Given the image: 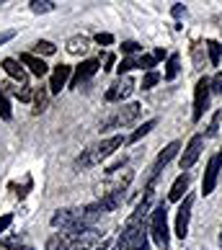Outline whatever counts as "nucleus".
I'll list each match as a JSON object with an SVG mask.
<instances>
[{
    "label": "nucleus",
    "instance_id": "nucleus-45",
    "mask_svg": "<svg viewBox=\"0 0 222 250\" xmlns=\"http://www.w3.org/2000/svg\"><path fill=\"white\" fill-rule=\"evenodd\" d=\"M26 250H34V248H26Z\"/></svg>",
    "mask_w": 222,
    "mask_h": 250
},
{
    "label": "nucleus",
    "instance_id": "nucleus-6",
    "mask_svg": "<svg viewBox=\"0 0 222 250\" xmlns=\"http://www.w3.org/2000/svg\"><path fill=\"white\" fill-rule=\"evenodd\" d=\"M140 114H142V106H140V104H127V106H122V108H116L109 119H104V122H101V129H104V132H109V129L129 126L132 122H137V119H140Z\"/></svg>",
    "mask_w": 222,
    "mask_h": 250
},
{
    "label": "nucleus",
    "instance_id": "nucleus-32",
    "mask_svg": "<svg viewBox=\"0 0 222 250\" xmlns=\"http://www.w3.org/2000/svg\"><path fill=\"white\" fill-rule=\"evenodd\" d=\"M124 163H127V155H122V157H119V160H114V163H111V165H109V168H106V173L111 175V173H116V170H122V168H124Z\"/></svg>",
    "mask_w": 222,
    "mask_h": 250
},
{
    "label": "nucleus",
    "instance_id": "nucleus-22",
    "mask_svg": "<svg viewBox=\"0 0 222 250\" xmlns=\"http://www.w3.org/2000/svg\"><path fill=\"white\" fill-rule=\"evenodd\" d=\"M57 52V47H54L52 42H47V39H39L34 44V54H44V57H49V54H54Z\"/></svg>",
    "mask_w": 222,
    "mask_h": 250
},
{
    "label": "nucleus",
    "instance_id": "nucleus-19",
    "mask_svg": "<svg viewBox=\"0 0 222 250\" xmlns=\"http://www.w3.org/2000/svg\"><path fill=\"white\" fill-rule=\"evenodd\" d=\"M88 44H90V39H88V36H70V39H67V52L70 54H83V52H86L88 49Z\"/></svg>",
    "mask_w": 222,
    "mask_h": 250
},
{
    "label": "nucleus",
    "instance_id": "nucleus-7",
    "mask_svg": "<svg viewBox=\"0 0 222 250\" xmlns=\"http://www.w3.org/2000/svg\"><path fill=\"white\" fill-rule=\"evenodd\" d=\"M209 93H212V90H209V80L199 78L197 88H194V114H191L194 122H201V116H204V111L209 106Z\"/></svg>",
    "mask_w": 222,
    "mask_h": 250
},
{
    "label": "nucleus",
    "instance_id": "nucleus-21",
    "mask_svg": "<svg viewBox=\"0 0 222 250\" xmlns=\"http://www.w3.org/2000/svg\"><path fill=\"white\" fill-rule=\"evenodd\" d=\"M155 126H158V119H150V122H145V124H142V126H140V129H137V132L132 134V137H129L127 142H140L142 137H145V134H150Z\"/></svg>",
    "mask_w": 222,
    "mask_h": 250
},
{
    "label": "nucleus",
    "instance_id": "nucleus-33",
    "mask_svg": "<svg viewBox=\"0 0 222 250\" xmlns=\"http://www.w3.org/2000/svg\"><path fill=\"white\" fill-rule=\"evenodd\" d=\"M18 101H23V104H26V101H34V90L29 85H23L21 90H18Z\"/></svg>",
    "mask_w": 222,
    "mask_h": 250
},
{
    "label": "nucleus",
    "instance_id": "nucleus-42",
    "mask_svg": "<svg viewBox=\"0 0 222 250\" xmlns=\"http://www.w3.org/2000/svg\"><path fill=\"white\" fill-rule=\"evenodd\" d=\"M111 64H114V54H109V57H106V67L104 70H111Z\"/></svg>",
    "mask_w": 222,
    "mask_h": 250
},
{
    "label": "nucleus",
    "instance_id": "nucleus-27",
    "mask_svg": "<svg viewBox=\"0 0 222 250\" xmlns=\"http://www.w3.org/2000/svg\"><path fill=\"white\" fill-rule=\"evenodd\" d=\"M0 119H5V122H11L13 119V111H11V104H8V98L0 93Z\"/></svg>",
    "mask_w": 222,
    "mask_h": 250
},
{
    "label": "nucleus",
    "instance_id": "nucleus-16",
    "mask_svg": "<svg viewBox=\"0 0 222 250\" xmlns=\"http://www.w3.org/2000/svg\"><path fill=\"white\" fill-rule=\"evenodd\" d=\"M189 183H191V175L189 173H181L178 178L173 181L171 191H168V201H181L183 193H186V188H189Z\"/></svg>",
    "mask_w": 222,
    "mask_h": 250
},
{
    "label": "nucleus",
    "instance_id": "nucleus-26",
    "mask_svg": "<svg viewBox=\"0 0 222 250\" xmlns=\"http://www.w3.org/2000/svg\"><path fill=\"white\" fill-rule=\"evenodd\" d=\"M158 83H160V75H158V72H147V75L142 78V90H150V88H155V85H158Z\"/></svg>",
    "mask_w": 222,
    "mask_h": 250
},
{
    "label": "nucleus",
    "instance_id": "nucleus-14",
    "mask_svg": "<svg viewBox=\"0 0 222 250\" xmlns=\"http://www.w3.org/2000/svg\"><path fill=\"white\" fill-rule=\"evenodd\" d=\"M72 78V67L70 64H57L52 72V80H49V93H60V90L67 85V80Z\"/></svg>",
    "mask_w": 222,
    "mask_h": 250
},
{
    "label": "nucleus",
    "instance_id": "nucleus-15",
    "mask_svg": "<svg viewBox=\"0 0 222 250\" xmlns=\"http://www.w3.org/2000/svg\"><path fill=\"white\" fill-rule=\"evenodd\" d=\"M18 62H21L23 67H29V70L34 72V75H36V78H44V75L49 72L47 62H44V60H39L34 52H26V54H21V57H18Z\"/></svg>",
    "mask_w": 222,
    "mask_h": 250
},
{
    "label": "nucleus",
    "instance_id": "nucleus-30",
    "mask_svg": "<svg viewBox=\"0 0 222 250\" xmlns=\"http://www.w3.org/2000/svg\"><path fill=\"white\" fill-rule=\"evenodd\" d=\"M209 90H212V93H217V96L222 93V72H217V75L209 80Z\"/></svg>",
    "mask_w": 222,
    "mask_h": 250
},
{
    "label": "nucleus",
    "instance_id": "nucleus-25",
    "mask_svg": "<svg viewBox=\"0 0 222 250\" xmlns=\"http://www.w3.org/2000/svg\"><path fill=\"white\" fill-rule=\"evenodd\" d=\"M155 60L153 54H142V57H137V67H142V70H147V72H153V67H155Z\"/></svg>",
    "mask_w": 222,
    "mask_h": 250
},
{
    "label": "nucleus",
    "instance_id": "nucleus-3",
    "mask_svg": "<svg viewBox=\"0 0 222 250\" xmlns=\"http://www.w3.org/2000/svg\"><path fill=\"white\" fill-rule=\"evenodd\" d=\"M124 142H127L124 137H119V134H116V137H109V140H104V142L96 145V147H88V150L75 160V168H78V170H86V168H90V165H96V163H101V160H106V157H109V155H114Z\"/></svg>",
    "mask_w": 222,
    "mask_h": 250
},
{
    "label": "nucleus",
    "instance_id": "nucleus-39",
    "mask_svg": "<svg viewBox=\"0 0 222 250\" xmlns=\"http://www.w3.org/2000/svg\"><path fill=\"white\" fill-rule=\"evenodd\" d=\"M16 36V31H5V34H0V44H5V42H11Z\"/></svg>",
    "mask_w": 222,
    "mask_h": 250
},
{
    "label": "nucleus",
    "instance_id": "nucleus-17",
    "mask_svg": "<svg viewBox=\"0 0 222 250\" xmlns=\"http://www.w3.org/2000/svg\"><path fill=\"white\" fill-rule=\"evenodd\" d=\"M3 70H5L13 80H18V83H23V85H26V70H23V64L18 62V60L5 57V60H3Z\"/></svg>",
    "mask_w": 222,
    "mask_h": 250
},
{
    "label": "nucleus",
    "instance_id": "nucleus-29",
    "mask_svg": "<svg viewBox=\"0 0 222 250\" xmlns=\"http://www.w3.org/2000/svg\"><path fill=\"white\" fill-rule=\"evenodd\" d=\"M220 119H222V111H217V114L212 116V124H209V129H207L209 137H215V134L220 132Z\"/></svg>",
    "mask_w": 222,
    "mask_h": 250
},
{
    "label": "nucleus",
    "instance_id": "nucleus-35",
    "mask_svg": "<svg viewBox=\"0 0 222 250\" xmlns=\"http://www.w3.org/2000/svg\"><path fill=\"white\" fill-rule=\"evenodd\" d=\"M47 250H65L62 243H60V235H52V237L47 240Z\"/></svg>",
    "mask_w": 222,
    "mask_h": 250
},
{
    "label": "nucleus",
    "instance_id": "nucleus-13",
    "mask_svg": "<svg viewBox=\"0 0 222 250\" xmlns=\"http://www.w3.org/2000/svg\"><path fill=\"white\" fill-rule=\"evenodd\" d=\"M132 90H134V80L124 75V78H119L114 85L106 90V101H109V104H114V101H124Z\"/></svg>",
    "mask_w": 222,
    "mask_h": 250
},
{
    "label": "nucleus",
    "instance_id": "nucleus-11",
    "mask_svg": "<svg viewBox=\"0 0 222 250\" xmlns=\"http://www.w3.org/2000/svg\"><path fill=\"white\" fill-rule=\"evenodd\" d=\"M101 67V62L98 60H86V62H80L75 70H72V78H70V88H80V83H86L90 80L98 72Z\"/></svg>",
    "mask_w": 222,
    "mask_h": 250
},
{
    "label": "nucleus",
    "instance_id": "nucleus-41",
    "mask_svg": "<svg viewBox=\"0 0 222 250\" xmlns=\"http://www.w3.org/2000/svg\"><path fill=\"white\" fill-rule=\"evenodd\" d=\"M153 57H155V60H163V57H165V49H155Z\"/></svg>",
    "mask_w": 222,
    "mask_h": 250
},
{
    "label": "nucleus",
    "instance_id": "nucleus-40",
    "mask_svg": "<svg viewBox=\"0 0 222 250\" xmlns=\"http://www.w3.org/2000/svg\"><path fill=\"white\" fill-rule=\"evenodd\" d=\"M8 250H26V248H23L21 243H18V240H13V243H11V245H8Z\"/></svg>",
    "mask_w": 222,
    "mask_h": 250
},
{
    "label": "nucleus",
    "instance_id": "nucleus-44",
    "mask_svg": "<svg viewBox=\"0 0 222 250\" xmlns=\"http://www.w3.org/2000/svg\"><path fill=\"white\" fill-rule=\"evenodd\" d=\"M220 243H222V232H220Z\"/></svg>",
    "mask_w": 222,
    "mask_h": 250
},
{
    "label": "nucleus",
    "instance_id": "nucleus-46",
    "mask_svg": "<svg viewBox=\"0 0 222 250\" xmlns=\"http://www.w3.org/2000/svg\"><path fill=\"white\" fill-rule=\"evenodd\" d=\"M220 155H222V150H220Z\"/></svg>",
    "mask_w": 222,
    "mask_h": 250
},
{
    "label": "nucleus",
    "instance_id": "nucleus-2",
    "mask_svg": "<svg viewBox=\"0 0 222 250\" xmlns=\"http://www.w3.org/2000/svg\"><path fill=\"white\" fill-rule=\"evenodd\" d=\"M98 217L90 214V211L83 207V209H57L52 214V227H60V229H88L93 227V222Z\"/></svg>",
    "mask_w": 222,
    "mask_h": 250
},
{
    "label": "nucleus",
    "instance_id": "nucleus-18",
    "mask_svg": "<svg viewBox=\"0 0 222 250\" xmlns=\"http://www.w3.org/2000/svg\"><path fill=\"white\" fill-rule=\"evenodd\" d=\"M49 106V85L47 88H36L34 90V114H42V111H47Z\"/></svg>",
    "mask_w": 222,
    "mask_h": 250
},
{
    "label": "nucleus",
    "instance_id": "nucleus-28",
    "mask_svg": "<svg viewBox=\"0 0 222 250\" xmlns=\"http://www.w3.org/2000/svg\"><path fill=\"white\" fill-rule=\"evenodd\" d=\"M134 67H137V60H134V57H124V60H122V64L116 67V70H119V78L127 75V72H129V70H134Z\"/></svg>",
    "mask_w": 222,
    "mask_h": 250
},
{
    "label": "nucleus",
    "instance_id": "nucleus-24",
    "mask_svg": "<svg viewBox=\"0 0 222 250\" xmlns=\"http://www.w3.org/2000/svg\"><path fill=\"white\" fill-rule=\"evenodd\" d=\"M207 49H209V62L217 67V64H220V54H222V47H220L217 42H207Z\"/></svg>",
    "mask_w": 222,
    "mask_h": 250
},
{
    "label": "nucleus",
    "instance_id": "nucleus-5",
    "mask_svg": "<svg viewBox=\"0 0 222 250\" xmlns=\"http://www.w3.org/2000/svg\"><path fill=\"white\" fill-rule=\"evenodd\" d=\"M150 235L155 240V245L158 248H168L171 245V232H168V209H165V204H158V207L153 209V217H150Z\"/></svg>",
    "mask_w": 222,
    "mask_h": 250
},
{
    "label": "nucleus",
    "instance_id": "nucleus-34",
    "mask_svg": "<svg viewBox=\"0 0 222 250\" xmlns=\"http://www.w3.org/2000/svg\"><path fill=\"white\" fill-rule=\"evenodd\" d=\"M132 250H150V248H147V232H145V229L140 232V237H137V243H134Z\"/></svg>",
    "mask_w": 222,
    "mask_h": 250
},
{
    "label": "nucleus",
    "instance_id": "nucleus-9",
    "mask_svg": "<svg viewBox=\"0 0 222 250\" xmlns=\"http://www.w3.org/2000/svg\"><path fill=\"white\" fill-rule=\"evenodd\" d=\"M178 150H181V142H171L165 150L158 155V160H155V165H153V173H150V181H147V186H155V181H158V175L163 173V168L168 165L176 155H178Z\"/></svg>",
    "mask_w": 222,
    "mask_h": 250
},
{
    "label": "nucleus",
    "instance_id": "nucleus-12",
    "mask_svg": "<svg viewBox=\"0 0 222 250\" xmlns=\"http://www.w3.org/2000/svg\"><path fill=\"white\" fill-rule=\"evenodd\" d=\"M191 207H194V196H186L183 199V204L178 207V211H176V235H178L181 240L189 235V219H191Z\"/></svg>",
    "mask_w": 222,
    "mask_h": 250
},
{
    "label": "nucleus",
    "instance_id": "nucleus-31",
    "mask_svg": "<svg viewBox=\"0 0 222 250\" xmlns=\"http://www.w3.org/2000/svg\"><path fill=\"white\" fill-rule=\"evenodd\" d=\"M140 49H142V47H140L137 42H122V52H124V54H137Z\"/></svg>",
    "mask_w": 222,
    "mask_h": 250
},
{
    "label": "nucleus",
    "instance_id": "nucleus-43",
    "mask_svg": "<svg viewBox=\"0 0 222 250\" xmlns=\"http://www.w3.org/2000/svg\"><path fill=\"white\" fill-rule=\"evenodd\" d=\"M96 250H109V240H104V243H101V245H98Z\"/></svg>",
    "mask_w": 222,
    "mask_h": 250
},
{
    "label": "nucleus",
    "instance_id": "nucleus-36",
    "mask_svg": "<svg viewBox=\"0 0 222 250\" xmlns=\"http://www.w3.org/2000/svg\"><path fill=\"white\" fill-rule=\"evenodd\" d=\"M11 225H13V214H3V217H0V235H3Z\"/></svg>",
    "mask_w": 222,
    "mask_h": 250
},
{
    "label": "nucleus",
    "instance_id": "nucleus-1",
    "mask_svg": "<svg viewBox=\"0 0 222 250\" xmlns=\"http://www.w3.org/2000/svg\"><path fill=\"white\" fill-rule=\"evenodd\" d=\"M150 199H153V186H145V199L137 204V209L132 211V217L127 219V225H124V229H122V235H119L114 250H132V248H134L137 237H140V232L145 229L142 222H145L147 209H150Z\"/></svg>",
    "mask_w": 222,
    "mask_h": 250
},
{
    "label": "nucleus",
    "instance_id": "nucleus-8",
    "mask_svg": "<svg viewBox=\"0 0 222 250\" xmlns=\"http://www.w3.org/2000/svg\"><path fill=\"white\" fill-rule=\"evenodd\" d=\"M201 147H204V134H194L191 140H189V145H186V150H183V155H181V160H178L181 170H189L191 165L199 160Z\"/></svg>",
    "mask_w": 222,
    "mask_h": 250
},
{
    "label": "nucleus",
    "instance_id": "nucleus-23",
    "mask_svg": "<svg viewBox=\"0 0 222 250\" xmlns=\"http://www.w3.org/2000/svg\"><path fill=\"white\" fill-rule=\"evenodd\" d=\"M31 11L34 13H49V11H54V3L52 0H31Z\"/></svg>",
    "mask_w": 222,
    "mask_h": 250
},
{
    "label": "nucleus",
    "instance_id": "nucleus-10",
    "mask_svg": "<svg viewBox=\"0 0 222 250\" xmlns=\"http://www.w3.org/2000/svg\"><path fill=\"white\" fill-rule=\"evenodd\" d=\"M220 168H222V155H212L209 163H207V170H204V181H201V193H212L217 186V175H220Z\"/></svg>",
    "mask_w": 222,
    "mask_h": 250
},
{
    "label": "nucleus",
    "instance_id": "nucleus-37",
    "mask_svg": "<svg viewBox=\"0 0 222 250\" xmlns=\"http://www.w3.org/2000/svg\"><path fill=\"white\" fill-rule=\"evenodd\" d=\"M96 44L109 47V44H114V36H111V34H96Z\"/></svg>",
    "mask_w": 222,
    "mask_h": 250
},
{
    "label": "nucleus",
    "instance_id": "nucleus-38",
    "mask_svg": "<svg viewBox=\"0 0 222 250\" xmlns=\"http://www.w3.org/2000/svg\"><path fill=\"white\" fill-rule=\"evenodd\" d=\"M171 13H173V18H181L183 13H186V8H183L181 3H173V8H171Z\"/></svg>",
    "mask_w": 222,
    "mask_h": 250
},
{
    "label": "nucleus",
    "instance_id": "nucleus-4",
    "mask_svg": "<svg viewBox=\"0 0 222 250\" xmlns=\"http://www.w3.org/2000/svg\"><path fill=\"white\" fill-rule=\"evenodd\" d=\"M60 235V243L65 250H90L101 243V232L96 227H88V229H65Z\"/></svg>",
    "mask_w": 222,
    "mask_h": 250
},
{
    "label": "nucleus",
    "instance_id": "nucleus-20",
    "mask_svg": "<svg viewBox=\"0 0 222 250\" xmlns=\"http://www.w3.org/2000/svg\"><path fill=\"white\" fill-rule=\"evenodd\" d=\"M178 70H181V57H178V54H171L168 62H165V72H163V78H165V80H173L176 75H178Z\"/></svg>",
    "mask_w": 222,
    "mask_h": 250
}]
</instances>
